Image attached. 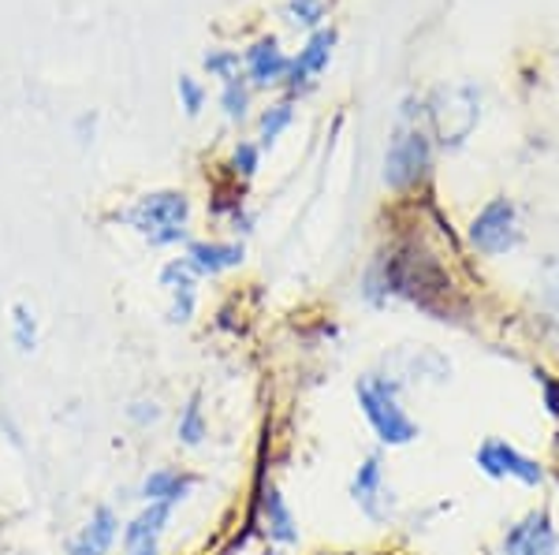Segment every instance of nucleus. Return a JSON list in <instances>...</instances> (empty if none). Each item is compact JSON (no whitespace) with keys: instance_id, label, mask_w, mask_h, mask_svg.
Returning a JSON list of instances; mask_svg holds the SVG:
<instances>
[{"instance_id":"nucleus-14","label":"nucleus","mask_w":559,"mask_h":555,"mask_svg":"<svg viewBox=\"0 0 559 555\" xmlns=\"http://www.w3.org/2000/svg\"><path fill=\"white\" fill-rule=\"evenodd\" d=\"M194 481L183 478V473L176 470H153L146 481H142V496L150 499V504H179V499H187V492H191Z\"/></svg>"},{"instance_id":"nucleus-21","label":"nucleus","mask_w":559,"mask_h":555,"mask_svg":"<svg viewBox=\"0 0 559 555\" xmlns=\"http://www.w3.org/2000/svg\"><path fill=\"white\" fill-rule=\"evenodd\" d=\"M540 294H545V306L548 313L559 321V257L545 265V273H540Z\"/></svg>"},{"instance_id":"nucleus-3","label":"nucleus","mask_w":559,"mask_h":555,"mask_svg":"<svg viewBox=\"0 0 559 555\" xmlns=\"http://www.w3.org/2000/svg\"><path fill=\"white\" fill-rule=\"evenodd\" d=\"M429 168V138L426 131H418L411 123V105L403 112L400 128L392 134V146L384 154V183L392 191H407L411 183H418Z\"/></svg>"},{"instance_id":"nucleus-23","label":"nucleus","mask_w":559,"mask_h":555,"mask_svg":"<svg viewBox=\"0 0 559 555\" xmlns=\"http://www.w3.org/2000/svg\"><path fill=\"white\" fill-rule=\"evenodd\" d=\"M176 89H179V101H183L187 116H198V112H202V105H205V89H202V83H198V79H191V75H179Z\"/></svg>"},{"instance_id":"nucleus-17","label":"nucleus","mask_w":559,"mask_h":555,"mask_svg":"<svg viewBox=\"0 0 559 555\" xmlns=\"http://www.w3.org/2000/svg\"><path fill=\"white\" fill-rule=\"evenodd\" d=\"M12 339L20 351H34L38 347V321H34V313L23 306H12Z\"/></svg>"},{"instance_id":"nucleus-11","label":"nucleus","mask_w":559,"mask_h":555,"mask_svg":"<svg viewBox=\"0 0 559 555\" xmlns=\"http://www.w3.org/2000/svg\"><path fill=\"white\" fill-rule=\"evenodd\" d=\"M287 68H292V60L280 52L276 38H261L247 49V75L254 86L280 83V79H287Z\"/></svg>"},{"instance_id":"nucleus-8","label":"nucleus","mask_w":559,"mask_h":555,"mask_svg":"<svg viewBox=\"0 0 559 555\" xmlns=\"http://www.w3.org/2000/svg\"><path fill=\"white\" fill-rule=\"evenodd\" d=\"M350 496L355 504L362 507L369 518H384L392 511V499H388V488H384V470H381V459H366L358 467L355 481H350Z\"/></svg>"},{"instance_id":"nucleus-9","label":"nucleus","mask_w":559,"mask_h":555,"mask_svg":"<svg viewBox=\"0 0 559 555\" xmlns=\"http://www.w3.org/2000/svg\"><path fill=\"white\" fill-rule=\"evenodd\" d=\"M168 518H173V507L150 504L146 511L123 530V548H128V555H157V541H160V533H165Z\"/></svg>"},{"instance_id":"nucleus-10","label":"nucleus","mask_w":559,"mask_h":555,"mask_svg":"<svg viewBox=\"0 0 559 555\" xmlns=\"http://www.w3.org/2000/svg\"><path fill=\"white\" fill-rule=\"evenodd\" d=\"M194 268L187 262H173L160 268V288L173 294V310H168V321L173 325H187L194 313Z\"/></svg>"},{"instance_id":"nucleus-24","label":"nucleus","mask_w":559,"mask_h":555,"mask_svg":"<svg viewBox=\"0 0 559 555\" xmlns=\"http://www.w3.org/2000/svg\"><path fill=\"white\" fill-rule=\"evenodd\" d=\"M231 165H236L239 176H254V168H258V146H254V142H239L236 154H231Z\"/></svg>"},{"instance_id":"nucleus-19","label":"nucleus","mask_w":559,"mask_h":555,"mask_svg":"<svg viewBox=\"0 0 559 555\" xmlns=\"http://www.w3.org/2000/svg\"><path fill=\"white\" fill-rule=\"evenodd\" d=\"M179 441L187 447H198L205 441V422H202V407H198V399H191L183 407V414H179Z\"/></svg>"},{"instance_id":"nucleus-15","label":"nucleus","mask_w":559,"mask_h":555,"mask_svg":"<svg viewBox=\"0 0 559 555\" xmlns=\"http://www.w3.org/2000/svg\"><path fill=\"white\" fill-rule=\"evenodd\" d=\"M261 507H265V530H269L273 541H280V544H295V541H299L295 518H292V511H287L284 496H280L276 488L265 492V504H261Z\"/></svg>"},{"instance_id":"nucleus-1","label":"nucleus","mask_w":559,"mask_h":555,"mask_svg":"<svg viewBox=\"0 0 559 555\" xmlns=\"http://www.w3.org/2000/svg\"><path fill=\"white\" fill-rule=\"evenodd\" d=\"M358 402H362V414L369 429L377 433V441L381 444H411L414 436H418V425H414V418L403 410L400 402V384L388 381V377H362L358 381Z\"/></svg>"},{"instance_id":"nucleus-6","label":"nucleus","mask_w":559,"mask_h":555,"mask_svg":"<svg viewBox=\"0 0 559 555\" xmlns=\"http://www.w3.org/2000/svg\"><path fill=\"white\" fill-rule=\"evenodd\" d=\"M503 555H556V530L545 511L526 515L503 536Z\"/></svg>"},{"instance_id":"nucleus-7","label":"nucleus","mask_w":559,"mask_h":555,"mask_svg":"<svg viewBox=\"0 0 559 555\" xmlns=\"http://www.w3.org/2000/svg\"><path fill=\"white\" fill-rule=\"evenodd\" d=\"M332 45H336V31H313L310 41L299 49V57L292 60V68H287V89H306L310 86L313 75H321L324 68H329V57H332Z\"/></svg>"},{"instance_id":"nucleus-13","label":"nucleus","mask_w":559,"mask_h":555,"mask_svg":"<svg viewBox=\"0 0 559 555\" xmlns=\"http://www.w3.org/2000/svg\"><path fill=\"white\" fill-rule=\"evenodd\" d=\"M242 262V246L236 243H191L187 250V265L202 276H216L224 268H236Z\"/></svg>"},{"instance_id":"nucleus-4","label":"nucleus","mask_w":559,"mask_h":555,"mask_svg":"<svg viewBox=\"0 0 559 555\" xmlns=\"http://www.w3.org/2000/svg\"><path fill=\"white\" fill-rule=\"evenodd\" d=\"M519 239H522L519 213L508 198L489 202L471 224V243L489 257H500V254H508V250H515Z\"/></svg>"},{"instance_id":"nucleus-18","label":"nucleus","mask_w":559,"mask_h":555,"mask_svg":"<svg viewBox=\"0 0 559 555\" xmlns=\"http://www.w3.org/2000/svg\"><path fill=\"white\" fill-rule=\"evenodd\" d=\"M292 120H295V112H292V105L287 101H280L273 105L265 116H261V146H273V142L284 134L287 128H292Z\"/></svg>"},{"instance_id":"nucleus-25","label":"nucleus","mask_w":559,"mask_h":555,"mask_svg":"<svg viewBox=\"0 0 559 555\" xmlns=\"http://www.w3.org/2000/svg\"><path fill=\"white\" fill-rule=\"evenodd\" d=\"M131 418H134L139 425H150V422H157V418H160V407H157V402H134V407H131Z\"/></svg>"},{"instance_id":"nucleus-26","label":"nucleus","mask_w":559,"mask_h":555,"mask_svg":"<svg viewBox=\"0 0 559 555\" xmlns=\"http://www.w3.org/2000/svg\"><path fill=\"white\" fill-rule=\"evenodd\" d=\"M269 555H276V552H269Z\"/></svg>"},{"instance_id":"nucleus-20","label":"nucleus","mask_w":559,"mask_h":555,"mask_svg":"<svg viewBox=\"0 0 559 555\" xmlns=\"http://www.w3.org/2000/svg\"><path fill=\"white\" fill-rule=\"evenodd\" d=\"M287 20L295 26H306V31H318L324 20V0H292L287 4Z\"/></svg>"},{"instance_id":"nucleus-2","label":"nucleus","mask_w":559,"mask_h":555,"mask_svg":"<svg viewBox=\"0 0 559 555\" xmlns=\"http://www.w3.org/2000/svg\"><path fill=\"white\" fill-rule=\"evenodd\" d=\"M187 217H191V202L179 191H153L142 194L139 202L123 213V220L150 239V246H173L187 236Z\"/></svg>"},{"instance_id":"nucleus-22","label":"nucleus","mask_w":559,"mask_h":555,"mask_svg":"<svg viewBox=\"0 0 559 555\" xmlns=\"http://www.w3.org/2000/svg\"><path fill=\"white\" fill-rule=\"evenodd\" d=\"M205 71H213L216 79L239 75V52H231V49H210V52H205Z\"/></svg>"},{"instance_id":"nucleus-12","label":"nucleus","mask_w":559,"mask_h":555,"mask_svg":"<svg viewBox=\"0 0 559 555\" xmlns=\"http://www.w3.org/2000/svg\"><path fill=\"white\" fill-rule=\"evenodd\" d=\"M116 526H120L116 515L108 511V507H97V511L90 515V522L83 526V533L68 544V555H105L116 541Z\"/></svg>"},{"instance_id":"nucleus-16","label":"nucleus","mask_w":559,"mask_h":555,"mask_svg":"<svg viewBox=\"0 0 559 555\" xmlns=\"http://www.w3.org/2000/svg\"><path fill=\"white\" fill-rule=\"evenodd\" d=\"M221 109L228 120H242L247 116V105H250V86H247V79L242 75H228V79H221Z\"/></svg>"},{"instance_id":"nucleus-5","label":"nucleus","mask_w":559,"mask_h":555,"mask_svg":"<svg viewBox=\"0 0 559 555\" xmlns=\"http://www.w3.org/2000/svg\"><path fill=\"white\" fill-rule=\"evenodd\" d=\"M477 467L489 473V478H511L522 481V485H540V478H545L530 455H522L508 441H496V436L477 447Z\"/></svg>"}]
</instances>
